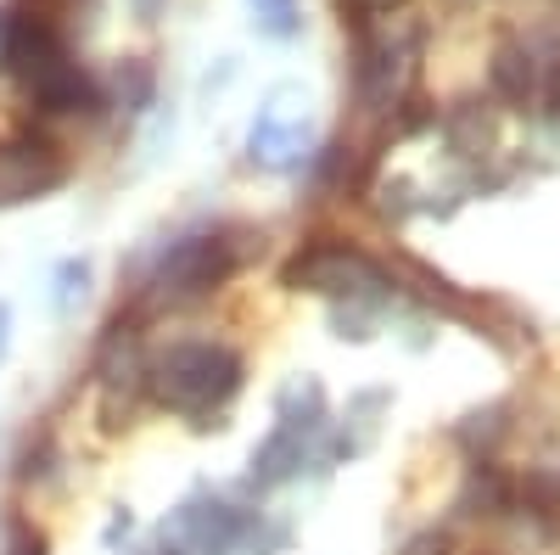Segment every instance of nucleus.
Wrapping results in <instances>:
<instances>
[{
    "label": "nucleus",
    "instance_id": "1",
    "mask_svg": "<svg viewBox=\"0 0 560 555\" xmlns=\"http://www.w3.org/2000/svg\"><path fill=\"white\" fill-rule=\"evenodd\" d=\"M230 388H236V359L224 348H208V343H185L158 365V393L174 409H191V415L213 409Z\"/></svg>",
    "mask_w": 560,
    "mask_h": 555
},
{
    "label": "nucleus",
    "instance_id": "2",
    "mask_svg": "<svg viewBox=\"0 0 560 555\" xmlns=\"http://www.w3.org/2000/svg\"><path fill=\"white\" fill-rule=\"evenodd\" d=\"M258 12H264L269 28H280V34L292 28V0H258Z\"/></svg>",
    "mask_w": 560,
    "mask_h": 555
}]
</instances>
